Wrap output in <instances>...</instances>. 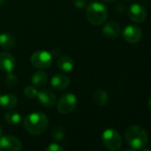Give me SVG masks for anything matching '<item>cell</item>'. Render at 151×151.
I'll list each match as a JSON object with an SVG mask.
<instances>
[{
  "mask_svg": "<svg viewBox=\"0 0 151 151\" xmlns=\"http://www.w3.org/2000/svg\"><path fill=\"white\" fill-rule=\"evenodd\" d=\"M26 131L32 135H40L44 133L49 125L47 116L41 112H33L25 116L23 121Z\"/></svg>",
  "mask_w": 151,
  "mask_h": 151,
  "instance_id": "1",
  "label": "cell"
},
{
  "mask_svg": "<svg viewBox=\"0 0 151 151\" xmlns=\"http://www.w3.org/2000/svg\"><path fill=\"white\" fill-rule=\"evenodd\" d=\"M124 138L128 145L135 149L142 148L147 143V132L139 125H130L124 132Z\"/></svg>",
  "mask_w": 151,
  "mask_h": 151,
  "instance_id": "2",
  "label": "cell"
},
{
  "mask_svg": "<svg viewBox=\"0 0 151 151\" xmlns=\"http://www.w3.org/2000/svg\"><path fill=\"white\" fill-rule=\"evenodd\" d=\"M86 19L95 26H99L105 22L108 18V10L104 5L99 2L91 3L86 8Z\"/></svg>",
  "mask_w": 151,
  "mask_h": 151,
  "instance_id": "3",
  "label": "cell"
},
{
  "mask_svg": "<svg viewBox=\"0 0 151 151\" xmlns=\"http://www.w3.org/2000/svg\"><path fill=\"white\" fill-rule=\"evenodd\" d=\"M102 142L108 149L111 151H116L122 146V138L116 130L109 128L103 132Z\"/></svg>",
  "mask_w": 151,
  "mask_h": 151,
  "instance_id": "4",
  "label": "cell"
},
{
  "mask_svg": "<svg viewBox=\"0 0 151 151\" xmlns=\"http://www.w3.org/2000/svg\"><path fill=\"white\" fill-rule=\"evenodd\" d=\"M78 100L73 93H68L63 94L58 101L57 109L60 114L67 115L71 113L77 107Z\"/></svg>",
  "mask_w": 151,
  "mask_h": 151,
  "instance_id": "5",
  "label": "cell"
},
{
  "mask_svg": "<svg viewBox=\"0 0 151 151\" xmlns=\"http://www.w3.org/2000/svg\"><path fill=\"white\" fill-rule=\"evenodd\" d=\"M31 64L37 68L43 69L47 68L51 66L52 62V54L45 50H39L35 52L30 57Z\"/></svg>",
  "mask_w": 151,
  "mask_h": 151,
  "instance_id": "6",
  "label": "cell"
},
{
  "mask_svg": "<svg viewBox=\"0 0 151 151\" xmlns=\"http://www.w3.org/2000/svg\"><path fill=\"white\" fill-rule=\"evenodd\" d=\"M22 144L21 140L13 135L0 137V151H21Z\"/></svg>",
  "mask_w": 151,
  "mask_h": 151,
  "instance_id": "7",
  "label": "cell"
},
{
  "mask_svg": "<svg viewBox=\"0 0 151 151\" xmlns=\"http://www.w3.org/2000/svg\"><path fill=\"white\" fill-rule=\"evenodd\" d=\"M124 38L129 44H137L142 38L141 29L135 25H127L123 31Z\"/></svg>",
  "mask_w": 151,
  "mask_h": 151,
  "instance_id": "8",
  "label": "cell"
},
{
  "mask_svg": "<svg viewBox=\"0 0 151 151\" xmlns=\"http://www.w3.org/2000/svg\"><path fill=\"white\" fill-rule=\"evenodd\" d=\"M128 16L132 22L136 23H142L147 18V11L143 6L135 3L129 7Z\"/></svg>",
  "mask_w": 151,
  "mask_h": 151,
  "instance_id": "9",
  "label": "cell"
},
{
  "mask_svg": "<svg viewBox=\"0 0 151 151\" xmlns=\"http://www.w3.org/2000/svg\"><path fill=\"white\" fill-rule=\"evenodd\" d=\"M15 65L16 60L12 53L8 52H0V70L6 73H10L14 69Z\"/></svg>",
  "mask_w": 151,
  "mask_h": 151,
  "instance_id": "10",
  "label": "cell"
},
{
  "mask_svg": "<svg viewBox=\"0 0 151 151\" xmlns=\"http://www.w3.org/2000/svg\"><path fill=\"white\" fill-rule=\"evenodd\" d=\"M37 97L39 102L46 108L52 107L56 102V95L54 94L53 92L48 89H44L38 92Z\"/></svg>",
  "mask_w": 151,
  "mask_h": 151,
  "instance_id": "11",
  "label": "cell"
},
{
  "mask_svg": "<svg viewBox=\"0 0 151 151\" xmlns=\"http://www.w3.org/2000/svg\"><path fill=\"white\" fill-rule=\"evenodd\" d=\"M101 32L105 37L115 39L119 37L121 33V27L118 23L115 22H109L103 26Z\"/></svg>",
  "mask_w": 151,
  "mask_h": 151,
  "instance_id": "12",
  "label": "cell"
},
{
  "mask_svg": "<svg viewBox=\"0 0 151 151\" xmlns=\"http://www.w3.org/2000/svg\"><path fill=\"white\" fill-rule=\"evenodd\" d=\"M70 84V79L68 76L64 74H58L55 75L51 79V86L53 89L62 91L68 87Z\"/></svg>",
  "mask_w": 151,
  "mask_h": 151,
  "instance_id": "13",
  "label": "cell"
},
{
  "mask_svg": "<svg viewBox=\"0 0 151 151\" xmlns=\"http://www.w3.org/2000/svg\"><path fill=\"white\" fill-rule=\"evenodd\" d=\"M57 66L62 72H70L74 68V60L68 55H62L57 60Z\"/></svg>",
  "mask_w": 151,
  "mask_h": 151,
  "instance_id": "14",
  "label": "cell"
},
{
  "mask_svg": "<svg viewBox=\"0 0 151 151\" xmlns=\"http://www.w3.org/2000/svg\"><path fill=\"white\" fill-rule=\"evenodd\" d=\"M31 81H32V84L35 87L42 88L46 85V83L48 81V75L42 70L37 71L32 76Z\"/></svg>",
  "mask_w": 151,
  "mask_h": 151,
  "instance_id": "15",
  "label": "cell"
},
{
  "mask_svg": "<svg viewBox=\"0 0 151 151\" xmlns=\"http://www.w3.org/2000/svg\"><path fill=\"white\" fill-rule=\"evenodd\" d=\"M17 105V98L14 94L6 93L0 96V106L5 109H12Z\"/></svg>",
  "mask_w": 151,
  "mask_h": 151,
  "instance_id": "16",
  "label": "cell"
},
{
  "mask_svg": "<svg viewBox=\"0 0 151 151\" xmlns=\"http://www.w3.org/2000/svg\"><path fill=\"white\" fill-rule=\"evenodd\" d=\"M16 44V40L14 37L8 33L4 32L0 34V46L4 49H12Z\"/></svg>",
  "mask_w": 151,
  "mask_h": 151,
  "instance_id": "17",
  "label": "cell"
},
{
  "mask_svg": "<svg viewBox=\"0 0 151 151\" xmlns=\"http://www.w3.org/2000/svg\"><path fill=\"white\" fill-rule=\"evenodd\" d=\"M93 101L95 102V104H97L98 106H105L108 101H109V95L107 93V92L103 89H97L94 91L93 95Z\"/></svg>",
  "mask_w": 151,
  "mask_h": 151,
  "instance_id": "18",
  "label": "cell"
},
{
  "mask_svg": "<svg viewBox=\"0 0 151 151\" xmlns=\"http://www.w3.org/2000/svg\"><path fill=\"white\" fill-rule=\"evenodd\" d=\"M5 119H6V123H8L9 124L15 125V124H18L21 122L22 117H21V115L17 111L11 110V111H8V112L6 113Z\"/></svg>",
  "mask_w": 151,
  "mask_h": 151,
  "instance_id": "19",
  "label": "cell"
},
{
  "mask_svg": "<svg viewBox=\"0 0 151 151\" xmlns=\"http://www.w3.org/2000/svg\"><path fill=\"white\" fill-rule=\"evenodd\" d=\"M6 84L9 88H15L19 84V79L17 76L13 74L12 72L7 73V76L6 78Z\"/></svg>",
  "mask_w": 151,
  "mask_h": 151,
  "instance_id": "20",
  "label": "cell"
},
{
  "mask_svg": "<svg viewBox=\"0 0 151 151\" xmlns=\"http://www.w3.org/2000/svg\"><path fill=\"white\" fill-rule=\"evenodd\" d=\"M65 136V131L63 130V128L60 125H56L52 128V137L57 140V141H60L63 139Z\"/></svg>",
  "mask_w": 151,
  "mask_h": 151,
  "instance_id": "21",
  "label": "cell"
},
{
  "mask_svg": "<svg viewBox=\"0 0 151 151\" xmlns=\"http://www.w3.org/2000/svg\"><path fill=\"white\" fill-rule=\"evenodd\" d=\"M38 91L34 86H27L24 88V94L28 99H34L37 96Z\"/></svg>",
  "mask_w": 151,
  "mask_h": 151,
  "instance_id": "22",
  "label": "cell"
},
{
  "mask_svg": "<svg viewBox=\"0 0 151 151\" xmlns=\"http://www.w3.org/2000/svg\"><path fill=\"white\" fill-rule=\"evenodd\" d=\"M73 3L77 8L83 9V8H86L87 5V0H73Z\"/></svg>",
  "mask_w": 151,
  "mask_h": 151,
  "instance_id": "23",
  "label": "cell"
},
{
  "mask_svg": "<svg viewBox=\"0 0 151 151\" xmlns=\"http://www.w3.org/2000/svg\"><path fill=\"white\" fill-rule=\"evenodd\" d=\"M45 151H63L61 147L57 143H51L45 149Z\"/></svg>",
  "mask_w": 151,
  "mask_h": 151,
  "instance_id": "24",
  "label": "cell"
},
{
  "mask_svg": "<svg viewBox=\"0 0 151 151\" xmlns=\"http://www.w3.org/2000/svg\"><path fill=\"white\" fill-rule=\"evenodd\" d=\"M115 9H116V11L117 13L122 14V13H124V12L126 10V7H125V6H124L123 3H118V4L116 5Z\"/></svg>",
  "mask_w": 151,
  "mask_h": 151,
  "instance_id": "25",
  "label": "cell"
},
{
  "mask_svg": "<svg viewBox=\"0 0 151 151\" xmlns=\"http://www.w3.org/2000/svg\"><path fill=\"white\" fill-rule=\"evenodd\" d=\"M103 2H105V3H108V4H111V3H114V2H116V0H102Z\"/></svg>",
  "mask_w": 151,
  "mask_h": 151,
  "instance_id": "26",
  "label": "cell"
},
{
  "mask_svg": "<svg viewBox=\"0 0 151 151\" xmlns=\"http://www.w3.org/2000/svg\"><path fill=\"white\" fill-rule=\"evenodd\" d=\"M2 134H3V128L0 126V137L2 136Z\"/></svg>",
  "mask_w": 151,
  "mask_h": 151,
  "instance_id": "27",
  "label": "cell"
},
{
  "mask_svg": "<svg viewBox=\"0 0 151 151\" xmlns=\"http://www.w3.org/2000/svg\"><path fill=\"white\" fill-rule=\"evenodd\" d=\"M148 106H149V108L151 109V97L149 98V101H148Z\"/></svg>",
  "mask_w": 151,
  "mask_h": 151,
  "instance_id": "28",
  "label": "cell"
},
{
  "mask_svg": "<svg viewBox=\"0 0 151 151\" xmlns=\"http://www.w3.org/2000/svg\"><path fill=\"white\" fill-rule=\"evenodd\" d=\"M6 2V0H0V6H2Z\"/></svg>",
  "mask_w": 151,
  "mask_h": 151,
  "instance_id": "29",
  "label": "cell"
},
{
  "mask_svg": "<svg viewBox=\"0 0 151 151\" xmlns=\"http://www.w3.org/2000/svg\"><path fill=\"white\" fill-rule=\"evenodd\" d=\"M142 151H151V149H149V148H146V149H144V150H142Z\"/></svg>",
  "mask_w": 151,
  "mask_h": 151,
  "instance_id": "30",
  "label": "cell"
},
{
  "mask_svg": "<svg viewBox=\"0 0 151 151\" xmlns=\"http://www.w3.org/2000/svg\"><path fill=\"white\" fill-rule=\"evenodd\" d=\"M125 2H132V1H133V0H124Z\"/></svg>",
  "mask_w": 151,
  "mask_h": 151,
  "instance_id": "31",
  "label": "cell"
},
{
  "mask_svg": "<svg viewBox=\"0 0 151 151\" xmlns=\"http://www.w3.org/2000/svg\"><path fill=\"white\" fill-rule=\"evenodd\" d=\"M124 151H133V150H131V149H125V150H124Z\"/></svg>",
  "mask_w": 151,
  "mask_h": 151,
  "instance_id": "32",
  "label": "cell"
},
{
  "mask_svg": "<svg viewBox=\"0 0 151 151\" xmlns=\"http://www.w3.org/2000/svg\"><path fill=\"white\" fill-rule=\"evenodd\" d=\"M0 96H1V93H0Z\"/></svg>",
  "mask_w": 151,
  "mask_h": 151,
  "instance_id": "33",
  "label": "cell"
}]
</instances>
